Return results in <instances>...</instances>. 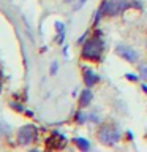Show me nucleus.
Segmentation results:
<instances>
[{
	"label": "nucleus",
	"instance_id": "nucleus-1",
	"mask_svg": "<svg viewBox=\"0 0 147 152\" xmlns=\"http://www.w3.org/2000/svg\"><path fill=\"white\" fill-rule=\"evenodd\" d=\"M103 40L100 37H92L82 46V57L87 60H98L103 54Z\"/></svg>",
	"mask_w": 147,
	"mask_h": 152
},
{
	"label": "nucleus",
	"instance_id": "nucleus-2",
	"mask_svg": "<svg viewBox=\"0 0 147 152\" xmlns=\"http://www.w3.org/2000/svg\"><path fill=\"white\" fill-rule=\"evenodd\" d=\"M128 7H130L128 0H103L100 11H101V14L116 16V14H120L122 11H125Z\"/></svg>",
	"mask_w": 147,
	"mask_h": 152
},
{
	"label": "nucleus",
	"instance_id": "nucleus-3",
	"mask_svg": "<svg viewBox=\"0 0 147 152\" xmlns=\"http://www.w3.org/2000/svg\"><path fill=\"white\" fill-rule=\"evenodd\" d=\"M120 128L119 127H109V125H104L98 130V140L101 144L104 146H112L120 140Z\"/></svg>",
	"mask_w": 147,
	"mask_h": 152
},
{
	"label": "nucleus",
	"instance_id": "nucleus-4",
	"mask_svg": "<svg viewBox=\"0 0 147 152\" xmlns=\"http://www.w3.org/2000/svg\"><path fill=\"white\" fill-rule=\"evenodd\" d=\"M38 136V130L35 125H32V124H27V125H22L21 128L17 130V142L21 146H27L36 140Z\"/></svg>",
	"mask_w": 147,
	"mask_h": 152
},
{
	"label": "nucleus",
	"instance_id": "nucleus-5",
	"mask_svg": "<svg viewBox=\"0 0 147 152\" xmlns=\"http://www.w3.org/2000/svg\"><path fill=\"white\" fill-rule=\"evenodd\" d=\"M116 52L120 57H123L127 62H136L138 60V52L133 49V48H130V46H125V45H119L117 48H116Z\"/></svg>",
	"mask_w": 147,
	"mask_h": 152
},
{
	"label": "nucleus",
	"instance_id": "nucleus-6",
	"mask_svg": "<svg viewBox=\"0 0 147 152\" xmlns=\"http://www.w3.org/2000/svg\"><path fill=\"white\" fill-rule=\"evenodd\" d=\"M65 136H62L60 133H54L51 138H47L46 140V147L47 149H62V147L65 146Z\"/></svg>",
	"mask_w": 147,
	"mask_h": 152
},
{
	"label": "nucleus",
	"instance_id": "nucleus-7",
	"mask_svg": "<svg viewBox=\"0 0 147 152\" xmlns=\"http://www.w3.org/2000/svg\"><path fill=\"white\" fill-rule=\"evenodd\" d=\"M98 79H100L98 75L93 73L92 70H89V68L84 70V84L87 86V87H93V86L98 83Z\"/></svg>",
	"mask_w": 147,
	"mask_h": 152
},
{
	"label": "nucleus",
	"instance_id": "nucleus-8",
	"mask_svg": "<svg viewBox=\"0 0 147 152\" xmlns=\"http://www.w3.org/2000/svg\"><path fill=\"white\" fill-rule=\"evenodd\" d=\"M92 98H93V95H92V92H90V87L84 89L79 95V104L81 106H87V104L92 102Z\"/></svg>",
	"mask_w": 147,
	"mask_h": 152
},
{
	"label": "nucleus",
	"instance_id": "nucleus-9",
	"mask_svg": "<svg viewBox=\"0 0 147 152\" xmlns=\"http://www.w3.org/2000/svg\"><path fill=\"white\" fill-rule=\"evenodd\" d=\"M55 30H57V43H63L65 41V26L62 22H55Z\"/></svg>",
	"mask_w": 147,
	"mask_h": 152
},
{
	"label": "nucleus",
	"instance_id": "nucleus-10",
	"mask_svg": "<svg viewBox=\"0 0 147 152\" xmlns=\"http://www.w3.org/2000/svg\"><path fill=\"white\" fill-rule=\"evenodd\" d=\"M74 144L78 146V149H81L82 152L90 149V142H89V140H85V138H74Z\"/></svg>",
	"mask_w": 147,
	"mask_h": 152
},
{
	"label": "nucleus",
	"instance_id": "nucleus-11",
	"mask_svg": "<svg viewBox=\"0 0 147 152\" xmlns=\"http://www.w3.org/2000/svg\"><path fill=\"white\" fill-rule=\"evenodd\" d=\"M85 119H87V116H85L82 111H79L78 114H76V122H78V124H84Z\"/></svg>",
	"mask_w": 147,
	"mask_h": 152
},
{
	"label": "nucleus",
	"instance_id": "nucleus-12",
	"mask_svg": "<svg viewBox=\"0 0 147 152\" xmlns=\"http://www.w3.org/2000/svg\"><path fill=\"white\" fill-rule=\"evenodd\" d=\"M85 2H87V0H76V3H74L73 10H74V11H79V10L85 5Z\"/></svg>",
	"mask_w": 147,
	"mask_h": 152
},
{
	"label": "nucleus",
	"instance_id": "nucleus-13",
	"mask_svg": "<svg viewBox=\"0 0 147 152\" xmlns=\"http://www.w3.org/2000/svg\"><path fill=\"white\" fill-rule=\"evenodd\" d=\"M139 73H141V78H144L147 81V65H141L139 66Z\"/></svg>",
	"mask_w": 147,
	"mask_h": 152
},
{
	"label": "nucleus",
	"instance_id": "nucleus-14",
	"mask_svg": "<svg viewBox=\"0 0 147 152\" xmlns=\"http://www.w3.org/2000/svg\"><path fill=\"white\" fill-rule=\"evenodd\" d=\"M127 79H130V81H138V76H136V75L128 73V75H127Z\"/></svg>",
	"mask_w": 147,
	"mask_h": 152
},
{
	"label": "nucleus",
	"instance_id": "nucleus-15",
	"mask_svg": "<svg viewBox=\"0 0 147 152\" xmlns=\"http://www.w3.org/2000/svg\"><path fill=\"white\" fill-rule=\"evenodd\" d=\"M55 71H57V64H55V62H54V64L51 65V75H54Z\"/></svg>",
	"mask_w": 147,
	"mask_h": 152
},
{
	"label": "nucleus",
	"instance_id": "nucleus-16",
	"mask_svg": "<svg viewBox=\"0 0 147 152\" xmlns=\"http://www.w3.org/2000/svg\"><path fill=\"white\" fill-rule=\"evenodd\" d=\"M11 106H13L14 109H17V111H22V106H21V104H14V103H11Z\"/></svg>",
	"mask_w": 147,
	"mask_h": 152
},
{
	"label": "nucleus",
	"instance_id": "nucleus-17",
	"mask_svg": "<svg viewBox=\"0 0 147 152\" xmlns=\"http://www.w3.org/2000/svg\"><path fill=\"white\" fill-rule=\"evenodd\" d=\"M2 81H3V76H2V68H0V87H2Z\"/></svg>",
	"mask_w": 147,
	"mask_h": 152
},
{
	"label": "nucleus",
	"instance_id": "nucleus-18",
	"mask_svg": "<svg viewBox=\"0 0 147 152\" xmlns=\"http://www.w3.org/2000/svg\"><path fill=\"white\" fill-rule=\"evenodd\" d=\"M142 89H144V90H146V92H147V86H144V84H142Z\"/></svg>",
	"mask_w": 147,
	"mask_h": 152
},
{
	"label": "nucleus",
	"instance_id": "nucleus-19",
	"mask_svg": "<svg viewBox=\"0 0 147 152\" xmlns=\"http://www.w3.org/2000/svg\"><path fill=\"white\" fill-rule=\"evenodd\" d=\"M65 2H71V0H65Z\"/></svg>",
	"mask_w": 147,
	"mask_h": 152
}]
</instances>
